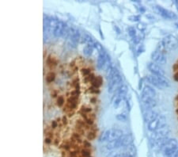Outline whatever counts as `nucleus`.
Wrapping results in <instances>:
<instances>
[{"label":"nucleus","instance_id":"1","mask_svg":"<svg viewBox=\"0 0 178 157\" xmlns=\"http://www.w3.org/2000/svg\"><path fill=\"white\" fill-rule=\"evenodd\" d=\"M178 46V40L175 36L173 35H167L165 36L162 40L159 43L158 48L162 52L163 49H168V50H173L175 49Z\"/></svg>","mask_w":178,"mask_h":157},{"label":"nucleus","instance_id":"2","mask_svg":"<svg viewBox=\"0 0 178 157\" xmlns=\"http://www.w3.org/2000/svg\"><path fill=\"white\" fill-rule=\"evenodd\" d=\"M123 132L117 128H111L109 130H106L102 133L100 140L101 141H114L121 138L123 136Z\"/></svg>","mask_w":178,"mask_h":157},{"label":"nucleus","instance_id":"3","mask_svg":"<svg viewBox=\"0 0 178 157\" xmlns=\"http://www.w3.org/2000/svg\"><path fill=\"white\" fill-rule=\"evenodd\" d=\"M147 80L158 88H166L170 86V81L164 76H157L150 75L147 76Z\"/></svg>","mask_w":178,"mask_h":157},{"label":"nucleus","instance_id":"4","mask_svg":"<svg viewBox=\"0 0 178 157\" xmlns=\"http://www.w3.org/2000/svg\"><path fill=\"white\" fill-rule=\"evenodd\" d=\"M67 38L68 40L69 45L73 48H75L78 41H80L81 35L78 30L74 28V27H71L69 28L68 33L67 35Z\"/></svg>","mask_w":178,"mask_h":157},{"label":"nucleus","instance_id":"5","mask_svg":"<svg viewBox=\"0 0 178 157\" xmlns=\"http://www.w3.org/2000/svg\"><path fill=\"white\" fill-rule=\"evenodd\" d=\"M68 30H69V27L65 24L63 22L58 20L53 30L52 34L55 36H56V38H60V36H65V38H67Z\"/></svg>","mask_w":178,"mask_h":157},{"label":"nucleus","instance_id":"6","mask_svg":"<svg viewBox=\"0 0 178 157\" xmlns=\"http://www.w3.org/2000/svg\"><path fill=\"white\" fill-rule=\"evenodd\" d=\"M123 81V78L120 75L116 76L112 80L108 81V91L109 93H113L116 90H118L120 87L122 86L121 82Z\"/></svg>","mask_w":178,"mask_h":157},{"label":"nucleus","instance_id":"7","mask_svg":"<svg viewBox=\"0 0 178 157\" xmlns=\"http://www.w3.org/2000/svg\"><path fill=\"white\" fill-rule=\"evenodd\" d=\"M151 59L154 63L158 65H164L167 63V58L165 53L158 49L151 53Z\"/></svg>","mask_w":178,"mask_h":157},{"label":"nucleus","instance_id":"8","mask_svg":"<svg viewBox=\"0 0 178 157\" xmlns=\"http://www.w3.org/2000/svg\"><path fill=\"white\" fill-rule=\"evenodd\" d=\"M153 9H154L157 13H158L161 16L166 18V19L173 20V19H177V16L175 13H173V11H170L169 10H166V9L163 8L162 6H153Z\"/></svg>","mask_w":178,"mask_h":157},{"label":"nucleus","instance_id":"9","mask_svg":"<svg viewBox=\"0 0 178 157\" xmlns=\"http://www.w3.org/2000/svg\"><path fill=\"white\" fill-rule=\"evenodd\" d=\"M170 128L166 126L165 127L158 128L157 130L154 131L152 132V138L156 140L164 139V138H166V136L170 134Z\"/></svg>","mask_w":178,"mask_h":157},{"label":"nucleus","instance_id":"10","mask_svg":"<svg viewBox=\"0 0 178 157\" xmlns=\"http://www.w3.org/2000/svg\"><path fill=\"white\" fill-rule=\"evenodd\" d=\"M147 67L149 71L151 72L154 76H164L166 77V73L165 71L160 67V65L154 63V62H150L147 64Z\"/></svg>","mask_w":178,"mask_h":157},{"label":"nucleus","instance_id":"11","mask_svg":"<svg viewBox=\"0 0 178 157\" xmlns=\"http://www.w3.org/2000/svg\"><path fill=\"white\" fill-rule=\"evenodd\" d=\"M177 144V143L175 139H170L166 142L165 144H163V148L169 153H172L175 151Z\"/></svg>","mask_w":178,"mask_h":157},{"label":"nucleus","instance_id":"12","mask_svg":"<svg viewBox=\"0 0 178 157\" xmlns=\"http://www.w3.org/2000/svg\"><path fill=\"white\" fill-rule=\"evenodd\" d=\"M158 117V114L153 110H147V111L144 113V120L148 124L155 120Z\"/></svg>","mask_w":178,"mask_h":157},{"label":"nucleus","instance_id":"13","mask_svg":"<svg viewBox=\"0 0 178 157\" xmlns=\"http://www.w3.org/2000/svg\"><path fill=\"white\" fill-rule=\"evenodd\" d=\"M142 94L144 95V96L149 97V98H155V96H156V92L152 88V87H151L150 86H145L143 90Z\"/></svg>","mask_w":178,"mask_h":157},{"label":"nucleus","instance_id":"14","mask_svg":"<svg viewBox=\"0 0 178 157\" xmlns=\"http://www.w3.org/2000/svg\"><path fill=\"white\" fill-rule=\"evenodd\" d=\"M119 75H120V73H119L118 69H117L116 67L111 66L109 69H108V72H107V80L109 81Z\"/></svg>","mask_w":178,"mask_h":157},{"label":"nucleus","instance_id":"15","mask_svg":"<svg viewBox=\"0 0 178 157\" xmlns=\"http://www.w3.org/2000/svg\"><path fill=\"white\" fill-rule=\"evenodd\" d=\"M94 46L93 45H86L85 47L83 48V53L86 55V56H90L93 52V49H94Z\"/></svg>","mask_w":178,"mask_h":157},{"label":"nucleus","instance_id":"16","mask_svg":"<svg viewBox=\"0 0 178 157\" xmlns=\"http://www.w3.org/2000/svg\"><path fill=\"white\" fill-rule=\"evenodd\" d=\"M116 118L120 122H125L127 121V117H126V115L123 114H119L116 115Z\"/></svg>","mask_w":178,"mask_h":157},{"label":"nucleus","instance_id":"17","mask_svg":"<svg viewBox=\"0 0 178 157\" xmlns=\"http://www.w3.org/2000/svg\"><path fill=\"white\" fill-rule=\"evenodd\" d=\"M127 31L129 34L130 36H132V38H134L135 36V33H136V31H135V29L133 28V27H128L127 29Z\"/></svg>","mask_w":178,"mask_h":157},{"label":"nucleus","instance_id":"18","mask_svg":"<svg viewBox=\"0 0 178 157\" xmlns=\"http://www.w3.org/2000/svg\"><path fill=\"white\" fill-rule=\"evenodd\" d=\"M101 84V80L100 77H97L93 80V85L95 87H98Z\"/></svg>","mask_w":178,"mask_h":157},{"label":"nucleus","instance_id":"19","mask_svg":"<svg viewBox=\"0 0 178 157\" xmlns=\"http://www.w3.org/2000/svg\"><path fill=\"white\" fill-rule=\"evenodd\" d=\"M129 20H131L132 22H139L140 20V17L139 15H133V16H130L129 17Z\"/></svg>","mask_w":178,"mask_h":157},{"label":"nucleus","instance_id":"20","mask_svg":"<svg viewBox=\"0 0 178 157\" xmlns=\"http://www.w3.org/2000/svg\"><path fill=\"white\" fill-rule=\"evenodd\" d=\"M54 77H55V75L53 73H49L48 76H47V81L48 82H52V80H54Z\"/></svg>","mask_w":178,"mask_h":157},{"label":"nucleus","instance_id":"21","mask_svg":"<svg viewBox=\"0 0 178 157\" xmlns=\"http://www.w3.org/2000/svg\"><path fill=\"white\" fill-rule=\"evenodd\" d=\"M82 155L84 157H89L90 155V152L89 151H87V150H82Z\"/></svg>","mask_w":178,"mask_h":157},{"label":"nucleus","instance_id":"22","mask_svg":"<svg viewBox=\"0 0 178 157\" xmlns=\"http://www.w3.org/2000/svg\"><path fill=\"white\" fill-rule=\"evenodd\" d=\"M57 102H58V106H62V105L63 104V102H64V100H63V97H59V99H58V101H57Z\"/></svg>","mask_w":178,"mask_h":157},{"label":"nucleus","instance_id":"23","mask_svg":"<svg viewBox=\"0 0 178 157\" xmlns=\"http://www.w3.org/2000/svg\"><path fill=\"white\" fill-rule=\"evenodd\" d=\"M95 138V134L94 133H89V135H88V139L89 140H93V139H94Z\"/></svg>","mask_w":178,"mask_h":157},{"label":"nucleus","instance_id":"24","mask_svg":"<svg viewBox=\"0 0 178 157\" xmlns=\"http://www.w3.org/2000/svg\"><path fill=\"white\" fill-rule=\"evenodd\" d=\"M82 72L83 75H88V74H90V70H88V69H82Z\"/></svg>","mask_w":178,"mask_h":157},{"label":"nucleus","instance_id":"25","mask_svg":"<svg viewBox=\"0 0 178 157\" xmlns=\"http://www.w3.org/2000/svg\"><path fill=\"white\" fill-rule=\"evenodd\" d=\"M114 29H115V30L117 31V34H120V29L118 28V26H114Z\"/></svg>","mask_w":178,"mask_h":157},{"label":"nucleus","instance_id":"26","mask_svg":"<svg viewBox=\"0 0 178 157\" xmlns=\"http://www.w3.org/2000/svg\"><path fill=\"white\" fill-rule=\"evenodd\" d=\"M143 24H140V23H139V24L138 25V28L139 29V30H143V29H145V27H143Z\"/></svg>","mask_w":178,"mask_h":157},{"label":"nucleus","instance_id":"27","mask_svg":"<svg viewBox=\"0 0 178 157\" xmlns=\"http://www.w3.org/2000/svg\"><path fill=\"white\" fill-rule=\"evenodd\" d=\"M175 80H178V73L175 75Z\"/></svg>","mask_w":178,"mask_h":157},{"label":"nucleus","instance_id":"28","mask_svg":"<svg viewBox=\"0 0 178 157\" xmlns=\"http://www.w3.org/2000/svg\"><path fill=\"white\" fill-rule=\"evenodd\" d=\"M63 123H64V124H67V119L65 118H63Z\"/></svg>","mask_w":178,"mask_h":157},{"label":"nucleus","instance_id":"29","mask_svg":"<svg viewBox=\"0 0 178 157\" xmlns=\"http://www.w3.org/2000/svg\"><path fill=\"white\" fill-rule=\"evenodd\" d=\"M52 126H53V127H54V128H55V126H56V123H55V122H53V123H52Z\"/></svg>","mask_w":178,"mask_h":157},{"label":"nucleus","instance_id":"30","mask_svg":"<svg viewBox=\"0 0 178 157\" xmlns=\"http://www.w3.org/2000/svg\"><path fill=\"white\" fill-rule=\"evenodd\" d=\"M45 141H46L47 143H50V142H51V141H50V139H46Z\"/></svg>","mask_w":178,"mask_h":157},{"label":"nucleus","instance_id":"31","mask_svg":"<svg viewBox=\"0 0 178 157\" xmlns=\"http://www.w3.org/2000/svg\"><path fill=\"white\" fill-rule=\"evenodd\" d=\"M175 25H176V26H177L178 27V23H176V24H175Z\"/></svg>","mask_w":178,"mask_h":157},{"label":"nucleus","instance_id":"32","mask_svg":"<svg viewBox=\"0 0 178 157\" xmlns=\"http://www.w3.org/2000/svg\"><path fill=\"white\" fill-rule=\"evenodd\" d=\"M89 157H90V156H89Z\"/></svg>","mask_w":178,"mask_h":157}]
</instances>
